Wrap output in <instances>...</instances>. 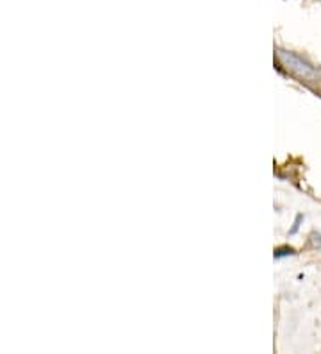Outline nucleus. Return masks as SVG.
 <instances>
[{"label": "nucleus", "mask_w": 321, "mask_h": 354, "mask_svg": "<svg viewBox=\"0 0 321 354\" xmlns=\"http://www.w3.org/2000/svg\"><path fill=\"white\" fill-rule=\"evenodd\" d=\"M277 63L280 68H284L287 74L295 75V77L302 79L304 82H320L321 81V68L311 63L305 57L298 56L291 50H284L278 48L277 50Z\"/></svg>", "instance_id": "nucleus-1"}]
</instances>
